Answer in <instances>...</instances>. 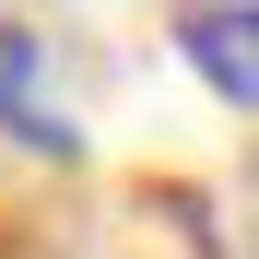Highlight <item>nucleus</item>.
<instances>
[{"label":"nucleus","mask_w":259,"mask_h":259,"mask_svg":"<svg viewBox=\"0 0 259 259\" xmlns=\"http://www.w3.org/2000/svg\"><path fill=\"white\" fill-rule=\"evenodd\" d=\"M189 71L212 82L224 106H259V0H212V12H189Z\"/></svg>","instance_id":"obj_1"},{"label":"nucleus","mask_w":259,"mask_h":259,"mask_svg":"<svg viewBox=\"0 0 259 259\" xmlns=\"http://www.w3.org/2000/svg\"><path fill=\"white\" fill-rule=\"evenodd\" d=\"M0 130H12V142H59V118H48V59H35L24 24H0Z\"/></svg>","instance_id":"obj_2"}]
</instances>
